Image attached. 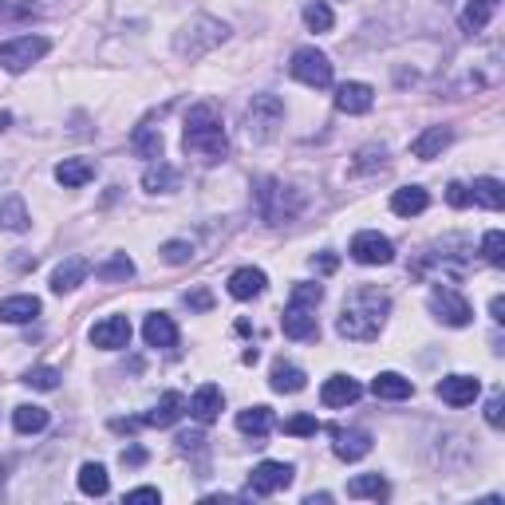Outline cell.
<instances>
[{
	"label": "cell",
	"instance_id": "816d5d0a",
	"mask_svg": "<svg viewBox=\"0 0 505 505\" xmlns=\"http://www.w3.org/2000/svg\"><path fill=\"white\" fill-rule=\"evenodd\" d=\"M146 462V450L143 446H126L123 450V466H143Z\"/></svg>",
	"mask_w": 505,
	"mask_h": 505
},
{
	"label": "cell",
	"instance_id": "d6a6232c",
	"mask_svg": "<svg viewBox=\"0 0 505 505\" xmlns=\"http://www.w3.org/2000/svg\"><path fill=\"white\" fill-rule=\"evenodd\" d=\"M131 150H135L138 158H150V163H158V158H163V131H158V126H135Z\"/></svg>",
	"mask_w": 505,
	"mask_h": 505
},
{
	"label": "cell",
	"instance_id": "836d02e7",
	"mask_svg": "<svg viewBox=\"0 0 505 505\" xmlns=\"http://www.w3.org/2000/svg\"><path fill=\"white\" fill-rule=\"evenodd\" d=\"M470 201H478V206H486V210H501L505 206V186L498 178H478L474 186H470Z\"/></svg>",
	"mask_w": 505,
	"mask_h": 505
},
{
	"label": "cell",
	"instance_id": "5bb4252c",
	"mask_svg": "<svg viewBox=\"0 0 505 505\" xmlns=\"http://www.w3.org/2000/svg\"><path fill=\"white\" fill-rule=\"evenodd\" d=\"M435 391H438V399L450 403V407H470V403L478 399L482 383L474 379V375H446V379L438 383Z\"/></svg>",
	"mask_w": 505,
	"mask_h": 505
},
{
	"label": "cell",
	"instance_id": "484cf974",
	"mask_svg": "<svg viewBox=\"0 0 505 505\" xmlns=\"http://www.w3.org/2000/svg\"><path fill=\"white\" fill-rule=\"evenodd\" d=\"M371 391L379 395V399H411L415 383L407 379V375H399V371H379L371 379Z\"/></svg>",
	"mask_w": 505,
	"mask_h": 505
},
{
	"label": "cell",
	"instance_id": "681fc988",
	"mask_svg": "<svg viewBox=\"0 0 505 505\" xmlns=\"http://www.w3.org/2000/svg\"><path fill=\"white\" fill-rule=\"evenodd\" d=\"M501 407H505V403H501V395H493V399L486 403V423H490V426H501V418H505V415H501Z\"/></svg>",
	"mask_w": 505,
	"mask_h": 505
},
{
	"label": "cell",
	"instance_id": "ba28073f",
	"mask_svg": "<svg viewBox=\"0 0 505 505\" xmlns=\"http://www.w3.org/2000/svg\"><path fill=\"white\" fill-rule=\"evenodd\" d=\"M48 40L44 36H16V40H5L0 44V68L5 71H28L36 60H44L48 56Z\"/></svg>",
	"mask_w": 505,
	"mask_h": 505
},
{
	"label": "cell",
	"instance_id": "60d3db41",
	"mask_svg": "<svg viewBox=\"0 0 505 505\" xmlns=\"http://www.w3.org/2000/svg\"><path fill=\"white\" fill-rule=\"evenodd\" d=\"M24 383L36 387V391H56V387H60V371L56 368H32L24 375Z\"/></svg>",
	"mask_w": 505,
	"mask_h": 505
},
{
	"label": "cell",
	"instance_id": "8fae6325",
	"mask_svg": "<svg viewBox=\"0 0 505 505\" xmlns=\"http://www.w3.org/2000/svg\"><path fill=\"white\" fill-rule=\"evenodd\" d=\"M351 261L360 265H391L395 261V245L375 229H363L351 238Z\"/></svg>",
	"mask_w": 505,
	"mask_h": 505
},
{
	"label": "cell",
	"instance_id": "f5cc1de1",
	"mask_svg": "<svg viewBox=\"0 0 505 505\" xmlns=\"http://www.w3.org/2000/svg\"><path fill=\"white\" fill-rule=\"evenodd\" d=\"M32 8H8V0H0V24H5V20H13V16H28Z\"/></svg>",
	"mask_w": 505,
	"mask_h": 505
},
{
	"label": "cell",
	"instance_id": "c3c4849f",
	"mask_svg": "<svg viewBox=\"0 0 505 505\" xmlns=\"http://www.w3.org/2000/svg\"><path fill=\"white\" fill-rule=\"evenodd\" d=\"M313 268H316V273H336V268H340V257H336V253H316V257H313Z\"/></svg>",
	"mask_w": 505,
	"mask_h": 505
},
{
	"label": "cell",
	"instance_id": "74e56055",
	"mask_svg": "<svg viewBox=\"0 0 505 505\" xmlns=\"http://www.w3.org/2000/svg\"><path fill=\"white\" fill-rule=\"evenodd\" d=\"M79 490L88 493V498H103V493L111 490V478H107V470L99 462H88V466L79 470Z\"/></svg>",
	"mask_w": 505,
	"mask_h": 505
},
{
	"label": "cell",
	"instance_id": "7dc6e473",
	"mask_svg": "<svg viewBox=\"0 0 505 505\" xmlns=\"http://www.w3.org/2000/svg\"><path fill=\"white\" fill-rule=\"evenodd\" d=\"M201 443H206V438H201V431L178 435V450H182V454H193V450H201Z\"/></svg>",
	"mask_w": 505,
	"mask_h": 505
},
{
	"label": "cell",
	"instance_id": "d4e9b609",
	"mask_svg": "<svg viewBox=\"0 0 505 505\" xmlns=\"http://www.w3.org/2000/svg\"><path fill=\"white\" fill-rule=\"evenodd\" d=\"M40 316V300L36 296H8L0 300V324H28Z\"/></svg>",
	"mask_w": 505,
	"mask_h": 505
},
{
	"label": "cell",
	"instance_id": "e0dca14e",
	"mask_svg": "<svg viewBox=\"0 0 505 505\" xmlns=\"http://www.w3.org/2000/svg\"><path fill=\"white\" fill-rule=\"evenodd\" d=\"M336 107H340L343 115H368L371 107H375V91L368 88V83H340Z\"/></svg>",
	"mask_w": 505,
	"mask_h": 505
},
{
	"label": "cell",
	"instance_id": "9a60e30c",
	"mask_svg": "<svg viewBox=\"0 0 505 505\" xmlns=\"http://www.w3.org/2000/svg\"><path fill=\"white\" fill-rule=\"evenodd\" d=\"M186 407L190 403H186V395H182V391H166L163 399L154 403V411L143 415V426H174L178 418L186 415Z\"/></svg>",
	"mask_w": 505,
	"mask_h": 505
},
{
	"label": "cell",
	"instance_id": "4dcf8cb0",
	"mask_svg": "<svg viewBox=\"0 0 505 505\" xmlns=\"http://www.w3.org/2000/svg\"><path fill=\"white\" fill-rule=\"evenodd\" d=\"M268 383H273V391H281V395H296V391H304V383H308V375L296 368V363H273V375H268Z\"/></svg>",
	"mask_w": 505,
	"mask_h": 505
},
{
	"label": "cell",
	"instance_id": "ac0fdd59",
	"mask_svg": "<svg viewBox=\"0 0 505 505\" xmlns=\"http://www.w3.org/2000/svg\"><path fill=\"white\" fill-rule=\"evenodd\" d=\"M332 438H336V458L340 462H360V458H368L371 454V435L368 431H332Z\"/></svg>",
	"mask_w": 505,
	"mask_h": 505
},
{
	"label": "cell",
	"instance_id": "277c9868",
	"mask_svg": "<svg viewBox=\"0 0 505 505\" xmlns=\"http://www.w3.org/2000/svg\"><path fill=\"white\" fill-rule=\"evenodd\" d=\"M324 300V288L313 285V281H300L293 285L288 293V304H285V316H281V328L288 340L296 343H308L320 336V324H316V304Z\"/></svg>",
	"mask_w": 505,
	"mask_h": 505
},
{
	"label": "cell",
	"instance_id": "ffe728a7",
	"mask_svg": "<svg viewBox=\"0 0 505 505\" xmlns=\"http://www.w3.org/2000/svg\"><path fill=\"white\" fill-rule=\"evenodd\" d=\"M360 391H363V387L351 379V375H332V379L320 387V403H324V407H348V403L360 399Z\"/></svg>",
	"mask_w": 505,
	"mask_h": 505
},
{
	"label": "cell",
	"instance_id": "30bf717a",
	"mask_svg": "<svg viewBox=\"0 0 505 505\" xmlns=\"http://www.w3.org/2000/svg\"><path fill=\"white\" fill-rule=\"evenodd\" d=\"M431 313L443 320L450 328H466L470 320H474V308H470V300L454 293V288H435L431 293Z\"/></svg>",
	"mask_w": 505,
	"mask_h": 505
},
{
	"label": "cell",
	"instance_id": "b9f144b4",
	"mask_svg": "<svg viewBox=\"0 0 505 505\" xmlns=\"http://www.w3.org/2000/svg\"><path fill=\"white\" fill-rule=\"evenodd\" d=\"M316 431H320V423H316L313 415H293L285 423V435H296V438H308V435H316Z\"/></svg>",
	"mask_w": 505,
	"mask_h": 505
},
{
	"label": "cell",
	"instance_id": "e575fe53",
	"mask_svg": "<svg viewBox=\"0 0 505 505\" xmlns=\"http://www.w3.org/2000/svg\"><path fill=\"white\" fill-rule=\"evenodd\" d=\"M13 426L20 435H40L48 426V411H44V407L24 403V407H16V411H13Z\"/></svg>",
	"mask_w": 505,
	"mask_h": 505
},
{
	"label": "cell",
	"instance_id": "9c48e42d",
	"mask_svg": "<svg viewBox=\"0 0 505 505\" xmlns=\"http://www.w3.org/2000/svg\"><path fill=\"white\" fill-rule=\"evenodd\" d=\"M288 71H293V79H300L304 88H316V91L332 88V60L324 56V51H316V48H296Z\"/></svg>",
	"mask_w": 505,
	"mask_h": 505
},
{
	"label": "cell",
	"instance_id": "6da1fadb",
	"mask_svg": "<svg viewBox=\"0 0 505 505\" xmlns=\"http://www.w3.org/2000/svg\"><path fill=\"white\" fill-rule=\"evenodd\" d=\"M387 313H391V300H387V293H379V288H371V285H363V288H356V293L343 300L340 320H336V332H340L343 340L368 343V340L379 336Z\"/></svg>",
	"mask_w": 505,
	"mask_h": 505
},
{
	"label": "cell",
	"instance_id": "83f0119b",
	"mask_svg": "<svg viewBox=\"0 0 505 505\" xmlns=\"http://www.w3.org/2000/svg\"><path fill=\"white\" fill-rule=\"evenodd\" d=\"M426 206H431V193L423 186H403L391 193V210L399 213V218H415V213H423Z\"/></svg>",
	"mask_w": 505,
	"mask_h": 505
},
{
	"label": "cell",
	"instance_id": "44dd1931",
	"mask_svg": "<svg viewBox=\"0 0 505 505\" xmlns=\"http://www.w3.org/2000/svg\"><path fill=\"white\" fill-rule=\"evenodd\" d=\"M498 8H501V0H470V5L462 8V16H458L462 32H466V36H478V32L498 16Z\"/></svg>",
	"mask_w": 505,
	"mask_h": 505
},
{
	"label": "cell",
	"instance_id": "db71d44e",
	"mask_svg": "<svg viewBox=\"0 0 505 505\" xmlns=\"http://www.w3.org/2000/svg\"><path fill=\"white\" fill-rule=\"evenodd\" d=\"M490 316H493V324H505V300L501 296L490 300Z\"/></svg>",
	"mask_w": 505,
	"mask_h": 505
},
{
	"label": "cell",
	"instance_id": "bcb514c9",
	"mask_svg": "<svg viewBox=\"0 0 505 505\" xmlns=\"http://www.w3.org/2000/svg\"><path fill=\"white\" fill-rule=\"evenodd\" d=\"M360 163L356 166H351V170H356V174H360V170H375V166H383V150H375V146H368V150H360Z\"/></svg>",
	"mask_w": 505,
	"mask_h": 505
},
{
	"label": "cell",
	"instance_id": "11a10c76",
	"mask_svg": "<svg viewBox=\"0 0 505 505\" xmlns=\"http://www.w3.org/2000/svg\"><path fill=\"white\" fill-rule=\"evenodd\" d=\"M8 123H13V115H8V111H0V131H5Z\"/></svg>",
	"mask_w": 505,
	"mask_h": 505
},
{
	"label": "cell",
	"instance_id": "d590c367",
	"mask_svg": "<svg viewBox=\"0 0 505 505\" xmlns=\"http://www.w3.org/2000/svg\"><path fill=\"white\" fill-rule=\"evenodd\" d=\"M348 498H375L383 501L387 498V478L383 474H360L348 482Z\"/></svg>",
	"mask_w": 505,
	"mask_h": 505
},
{
	"label": "cell",
	"instance_id": "ee69618b",
	"mask_svg": "<svg viewBox=\"0 0 505 505\" xmlns=\"http://www.w3.org/2000/svg\"><path fill=\"white\" fill-rule=\"evenodd\" d=\"M182 300H186V308H190V313H210V308H213L210 288H193V293H186Z\"/></svg>",
	"mask_w": 505,
	"mask_h": 505
},
{
	"label": "cell",
	"instance_id": "4316f807",
	"mask_svg": "<svg viewBox=\"0 0 505 505\" xmlns=\"http://www.w3.org/2000/svg\"><path fill=\"white\" fill-rule=\"evenodd\" d=\"M265 273L261 268H238V273L229 276V296L233 300H253V296H261L265 293Z\"/></svg>",
	"mask_w": 505,
	"mask_h": 505
},
{
	"label": "cell",
	"instance_id": "f35d334b",
	"mask_svg": "<svg viewBox=\"0 0 505 505\" xmlns=\"http://www.w3.org/2000/svg\"><path fill=\"white\" fill-rule=\"evenodd\" d=\"M304 24L313 32H332L336 16H332V8L324 5V0H313V5H304Z\"/></svg>",
	"mask_w": 505,
	"mask_h": 505
},
{
	"label": "cell",
	"instance_id": "7a4b0ae2",
	"mask_svg": "<svg viewBox=\"0 0 505 505\" xmlns=\"http://www.w3.org/2000/svg\"><path fill=\"white\" fill-rule=\"evenodd\" d=\"M182 146H186V154H198L201 163H221V158L229 154V138H225V126H221L218 107H213V103L190 107Z\"/></svg>",
	"mask_w": 505,
	"mask_h": 505
},
{
	"label": "cell",
	"instance_id": "603a6c76",
	"mask_svg": "<svg viewBox=\"0 0 505 505\" xmlns=\"http://www.w3.org/2000/svg\"><path fill=\"white\" fill-rule=\"evenodd\" d=\"M143 336H146L150 348H163V351H170V348L178 343V328H174V320H170L166 313H154V316H146Z\"/></svg>",
	"mask_w": 505,
	"mask_h": 505
},
{
	"label": "cell",
	"instance_id": "7402d4cb",
	"mask_svg": "<svg viewBox=\"0 0 505 505\" xmlns=\"http://www.w3.org/2000/svg\"><path fill=\"white\" fill-rule=\"evenodd\" d=\"M450 138H454V131H450V126H426V131L411 143V154L423 158V163H431V158H438L450 146Z\"/></svg>",
	"mask_w": 505,
	"mask_h": 505
},
{
	"label": "cell",
	"instance_id": "1f68e13d",
	"mask_svg": "<svg viewBox=\"0 0 505 505\" xmlns=\"http://www.w3.org/2000/svg\"><path fill=\"white\" fill-rule=\"evenodd\" d=\"M143 186H146L150 193H170V190H178V186H182V174H178L174 166H166L163 158H158V163H150V166H146Z\"/></svg>",
	"mask_w": 505,
	"mask_h": 505
},
{
	"label": "cell",
	"instance_id": "2e32d148",
	"mask_svg": "<svg viewBox=\"0 0 505 505\" xmlns=\"http://www.w3.org/2000/svg\"><path fill=\"white\" fill-rule=\"evenodd\" d=\"M88 273H91V261L88 257H68L56 273H51V293H71V288H79L83 281H88Z\"/></svg>",
	"mask_w": 505,
	"mask_h": 505
},
{
	"label": "cell",
	"instance_id": "cb8c5ba5",
	"mask_svg": "<svg viewBox=\"0 0 505 505\" xmlns=\"http://www.w3.org/2000/svg\"><path fill=\"white\" fill-rule=\"evenodd\" d=\"M95 178V163L91 158H63V163L56 166V182L68 190H79L88 186V182Z\"/></svg>",
	"mask_w": 505,
	"mask_h": 505
},
{
	"label": "cell",
	"instance_id": "ab89813d",
	"mask_svg": "<svg viewBox=\"0 0 505 505\" xmlns=\"http://www.w3.org/2000/svg\"><path fill=\"white\" fill-rule=\"evenodd\" d=\"M482 257H486L490 265H505V233L501 229H490L486 238H482Z\"/></svg>",
	"mask_w": 505,
	"mask_h": 505
},
{
	"label": "cell",
	"instance_id": "f1b7e54d",
	"mask_svg": "<svg viewBox=\"0 0 505 505\" xmlns=\"http://www.w3.org/2000/svg\"><path fill=\"white\" fill-rule=\"evenodd\" d=\"M28 225H32V218H28L24 198H16V193L0 198V229H8V233H24Z\"/></svg>",
	"mask_w": 505,
	"mask_h": 505
},
{
	"label": "cell",
	"instance_id": "f546056e",
	"mask_svg": "<svg viewBox=\"0 0 505 505\" xmlns=\"http://www.w3.org/2000/svg\"><path fill=\"white\" fill-rule=\"evenodd\" d=\"M276 426V418L268 407H249V411H241L238 415V431L241 435H249V438H268V431Z\"/></svg>",
	"mask_w": 505,
	"mask_h": 505
},
{
	"label": "cell",
	"instance_id": "d6986e66",
	"mask_svg": "<svg viewBox=\"0 0 505 505\" xmlns=\"http://www.w3.org/2000/svg\"><path fill=\"white\" fill-rule=\"evenodd\" d=\"M221 407H225V395H221V387H213V383H206V387H198L193 391V399H190V407L186 411L198 418V423H213V418L221 415Z\"/></svg>",
	"mask_w": 505,
	"mask_h": 505
},
{
	"label": "cell",
	"instance_id": "f907efd6",
	"mask_svg": "<svg viewBox=\"0 0 505 505\" xmlns=\"http://www.w3.org/2000/svg\"><path fill=\"white\" fill-rule=\"evenodd\" d=\"M158 498H163V493H158L154 486H138V490H131V493H126L123 501H158Z\"/></svg>",
	"mask_w": 505,
	"mask_h": 505
},
{
	"label": "cell",
	"instance_id": "7c38bea8",
	"mask_svg": "<svg viewBox=\"0 0 505 505\" xmlns=\"http://www.w3.org/2000/svg\"><path fill=\"white\" fill-rule=\"evenodd\" d=\"M288 482H293V466H285V462H261V466L249 474V493L268 498V493L285 490Z\"/></svg>",
	"mask_w": 505,
	"mask_h": 505
},
{
	"label": "cell",
	"instance_id": "3957f363",
	"mask_svg": "<svg viewBox=\"0 0 505 505\" xmlns=\"http://www.w3.org/2000/svg\"><path fill=\"white\" fill-rule=\"evenodd\" d=\"M470 268V253H466V241L462 238H446L443 245H435V249L418 253V261L411 265V273L418 281H438V285H454L466 276Z\"/></svg>",
	"mask_w": 505,
	"mask_h": 505
},
{
	"label": "cell",
	"instance_id": "f6af8a7d",
	"mask_svg": "<svg viewBox=\"0 0 505 505\" xmlns=\"http://www.w3.org/2000/svg\"><path fill=\"white\" fill-rule=\"evenodd\" d=\"M446 201L454 210H466L470 206V186H462V182H450V186H446Z\"/></svg>",
	"mask_w": 505,
	"mask_h": 505
},
{
	"label": "cell",
	"instance_id": "7bdbcfd3",
	"mask_svg": "<svg viewBox=\"0 0 505 505\" xmlns=\"http://www.w3.org/2000/svg\"><path fill=\"white\" fill-rule=\"evenodd\" d=\"M190 257H193V245L190 241H166L163 245V261L166 265H186Z\"/></svg>",
	"mask_w": 505,
	"mask_h": 505
},
{
	"label": "cell",
	"instance_id": "8992f818",
	"mask_svg": "<svg viewBox=\"0 0 505 505\" xmlns=\"http://www.w3.org/2000/svg\"><path fill=\"white\" fill-rule=\"evenodd\" d=\"M225 36H229V28H225L221 20H213V16H193L190 24L174 36V51H178L182 60H198V56H206V51L218 48Z\"/></svg>",
	"mask_w": 505,
	"mask_h": 505
},
{
	"label": "cell",
	"instance_id": "8d00e7d4",
	"mask_svg": "<svg viewBox=\"0 0 505 505\" xmlns=\"http://www.w3.org/2000/svg\"><path fill=\"white\" fill-rule=\"evenodd\" d=\"M95 276H99V281H131L135 276V261L126 253H115L111 261H103V265H95Z\"/></svg>",
	"mask_w": 505,
	"mask_h": 505
},
{
	"label": "cell",
	"instance_id": "52a82bcc",
	"mask_svg": "<svg viewBox=\"0 0 505 505\" xmlns=\"http://www.w3.org/2000/svg\"><path fill=\"white\" fill-rule=\"evenodd\" d=\"M285 123V103L281 95H253V103L245 107V131L253 143H268L276 135V126Z\"/></svg>",
	"mask_w": 505,
	"mask_h": 505
},
{
	"label": "cell",
	"instance_id": "9f6ffc18",
	"mask_svg": "<svg viewBox=\"0 0 505 505\" xmlns=\"http://www.w3.org/2000/svg\"><path fill=\"white\" fill-rule=\"evenodd\" d=\"M438 5H454V0H438Z\"/></svg>",
	"mask_w": 505,
	"mask_h": 505
},
{
	"label": "cell",
	"instance_id": "4fadbf2b",
	"mask_svg": "<svg viewBox=\"0 0 505 505\" xmlns=\"http://www.w3.org/2000/svg\"><path fill=\"white\" fill-rule=\"evenodd\" d=\"M91 343L95 348H107V351H119L131 343V320L126 316H107L91 328Z\"/></svg>",
	"mask_w": 505,
	"mask_h": 505
},
{
	"label": "cell",
	"instance_id": "5b68a950",
	"mask_svg": "<svg viewBox=\"0 0 505 505\" xmlns=\"http://www.w3.org/2000/svg\"><path fill=\"white\" fill-rule=\"evenodd\" d=\"M253 206L268 225H288L300 218V210H304V193L285 186V182H276V178H261L253 190Z\"/></svg>",
	"mask_w": 505,
	"mask_h": 505
}]
</instances>
